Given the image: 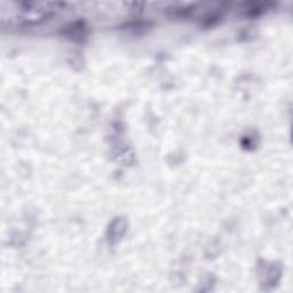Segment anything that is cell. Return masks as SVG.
Wrapping results in <instances>:
<instances>
[{
  "label": "cell",
  "mask_w": 293,
  "mask_h": 293,
  "mask_svg": "<svg viewBox=\"0 0 293 293\" xmlns=\"http://www.w3.org/2000/svg\"><path fill=\"white\" fill-rule=\"evenodd\" d=\"M126 230V221L124 219H116L112 222L109 227V230H108V234H109V240L111 243H116L119 240L123 235L125 234Z\"/></svg>",
  "instance_id": "6da1fadb"
}]
</instances>
